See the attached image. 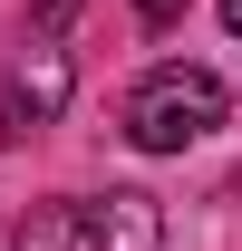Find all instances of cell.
I'll return each mask as SVG.
<instances>
[{
	"label": "cell",
	"mask_w": 242,
	"mask_h": 251,
	"mask_svg": "<svg viewBox=\"0 0 242 251\" xmlns=\"http://www.w3.org/2000/svg\"><path fill=\"white\" fill-rule=\"evenodd\" d=\"M213 126H223V77L194 68V58L146 68L136 97H126V145H146V155H184V145H204Z\"/></svg>",
	"instance_id": "obj_1"
},
{
	"label": "cell",
	"mask_w": 242,
	"mask_h": 251,
	"mask_svg": "<svg viewBox=\"0 0 242 251\" xmlns=\"http://www.w3.org/2000/svg\"><path fill=\"white\" fill-rule=\"evenodd\" d=\"M68 251H165L155 193H88V203H68Z\"/></svg>",
	"instance_id": "obj_2"
},
{
	"label": "cell",
	"mask_w": 242,
	"mask_h": 251,
	"mask_svg": "<svg viewBox=\"0 0 242 251\" xmlns=\"http://www.w3.org/2000/svg\"><path fill=\"white\" fill-rule=\"evenodd\" d=\"M59 106H68V49H59V39H30V49H20V68H10L0 135H39Z\"/></svg>",
	"instance_id": "obj_3"
},
{
	"label": "cell",
	"mask_w": 242,
	"mask_h": 251,
	"mask_svg": "<svg viewBox=\"0 0 242 251\" xmlns=\"http://www.w3.org/2000/svg\"><path fill=\"white\" fill-rule=\"evenodd\" d=\"M0 251H68V203H39L0 232Z\"/></svg>",
	"instance_id": "obj_4"
},
{
	"label": "cell",
	"mask_w": 242,
	"mask_h": 251,
	"mask_svg": "<svg viewBox=\"0 0 242 251\" xmlns=\"http://www.w3.org/2000/svg\"><path fill=\"white\" fill-rule=\"evenodd\" d=\"M30 10H39V39H59L68 20H78V0H30Z\"/></svg>",
	"instance_id": "obj_5"
},
{
	"label": "cell",
	"mask_w": 242,
	"mask_h": 251,
	"mask_svg": "<svg viewBox=\"0 0 242 251\" xmlns=\"http://www.w3.org/2000/svg\"><path fill=\"white\" fill-rule=\"evenodd\" d=\"M175 10H184V0H136V20H146V29H165Z\"/></svg>",
	"instance_id": "obj_6"
},
{
	"label": "cell",
	"mask_w": 242,
	"mask_h": 251,
	"mask_svg": "<svg viewBox=\"0 0 242 251\" xmlns=\"http://www.w3.org/2000/svg\"><path fill=\"white\" fill-rule=\"evenodd\" d=\"M223 29H242V0H223Z\"/></svg>",
	"instance_id": "obj_7"
}]
</instances>
